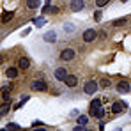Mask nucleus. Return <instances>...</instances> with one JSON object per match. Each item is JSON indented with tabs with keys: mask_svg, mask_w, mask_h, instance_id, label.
Returning a JSON list of instances; mask_svg holds the SVG:
<instances>
[{
	"mask_svg": "<svg viewBox=\"0 0 131 131\" xmlns=\"http://www.w3.org/2000/svg\"><path fill=\"white\" fill-rule=\"evenodd\" d=\"M126 108H128V105L124 101H115L112 105V112L113 113H122V112H126Z\"/></svg>",
	"mask_w": 131,
	"mask_h": 131,
	"instance_id": "nucleus-1",
	"label": "nucleus"
},
{
	"mask_svg": "<svg viewBox=\"0 0 131 131\" xmlns=\"http://www.w3.org/2000/svg\"><path fill=\"white\" fill-rule=\"evenodd\" d=\"M96 37H97V32H96L94 28H89V30L83 32V41H85V43H92Z\"/></svg>",
	"mask_w": 131,
	"mask_h": 131,
	"instance_id": "nucleus-2",
	"label": "nucleus"
},
{
	"mask_svg": "<svg viewBox=\"0 0 131 131\" xmlns=\"http://www.w3.org/2000/svg\"><path fill=\"white\" fill-rule=\"evenodd\" d=\"M74 55H76V51H74V50H71V48H66L64 51L60 53V59H62L64 62H67V60H73V59H74Z\"/></svg>",
	"mask_w": 131,
	"mask_h": 131,
	"instance_id": "nucleus-3",
	"label": "nucleus"
},
{
	"mask_svg": "<svg viewBox=\"0 0 131 131\" xmlns=\"http://www.w3.org/2000/svg\"><path fill=\"white\" fill-rule=\"evenodd\" d=\"M83 90H85V94H94L97 90V83L94 80H89V82H85V85H83Z\"/></svg>",
	"mask_w": 131,
	"mask_h": 131,
	"instance_id": "nucleus-4",
	"label": "nucleus"
},
{
	"mask_svg": "<svg viewBox=\"0 0 131 131\" xmlns=\"http://www.w3.org/2000/svg\"><path fill=\"white\" fill-rule=\"evenodd\" d=\"M83 7H85V2H83V0H71V11L78 13V11H82Z\"/></svg>",
	"mask_w": 131,
	"mask_h": 131,
	"instance_id": "nucleus-5",
	"label": "nucleus"
},
{
	"mask_svg": "<svg viewBox=\"0 0 131 131\" xmlns=\"http://www.w3.org/2000/svg\"><path fill=\"white\" fill-rule=\"evenodd\" d=\"M101 110V101L99 99H94L92 103H90V115H94L96 117V113Z\"/></svg>",
	"mask_w": 131,
	"mask_h": 131,
	"instance_id": "nucleus-6",
	"label": "nucleus"
},
{
	"mask_svg": "<svg viewBox=\"0 0 131 131\" xmlns=\"http://www.w3.org/2000/svg\"><path fill=\"white\" fill-rule=\"evenodd\" d=\"M64 82H66V85H67V87H76V83H78V78H76L74 74H67Z\"/></svg>",
	"mask_w": 131,
	"mask_h": 131,
	"instance_id": "nucleus-7",
	"label": "nucleus"
},
{
	"mask_svg": "<svg viewBox=\"0 0 131 131\" xmlns=\"http://www.w3.org/2000/svg\"><path fill=\"white\" fill-rule=\"evenodd\" d=\"M32 89H34V90H46L48 85H46V82H43V80H36V82L32 83Z\"/></svg>",
	"mask_w": 131,
	"mask_h": 131,
	"instance_id": "nucleus-8",
	"label": "nucleus"
},
{
	"mask_svg": "<svg viewBox=\"0 0 131 131\" xmlns=\"http://www.w3.org/2000/svg\"><path fill=\"white\" fill-rule=\"evenodd\" d=\"M66 76H67V73H66V67H59V69H55V78H57V80L64 82Z\"/></svg>",
	"mask_w": 131,
	"mask_h": 131,
	"instance_id": "nucleus-9",
	"label": "nucleus"
},
{
	"mask_svg": "<svg viewBox=\"0 0 131 131\" xmlns=\"http://www.w3.org/2000/svg\"><path fill=\"white\" fill-rule=\"evenodd\" d=\"M44 41H46V43H55V41H57V34H55V30L46 32V34H44Z\"/></svg>",
	"mask_w": 131,
	"mask_h": 131,
	"instance_id": "nucleus-10",
	"label": "nucleus"
},
{
	"mask_svg": "<svg viewBox=\"0 0 131 131\" xmlns=\"http://www.w3.org/2000/svg\"><path fill=\"white\" fill-rule=\"evenodd\" d=\"M117 90H119V92H128V90H129V83H128V82H121V83L117 85Z\"/></svg>",
	"mask_w": 131,
	"mask_h": 131,
	"instance_id": "nucleus-11",
	"label": "nucleus"
},
{
	"mask_svg": "<svg viewBox=\"0 0 131 131\" xmlns=\"http://www.w3.org/2000/svg\"><path fill=\"white\" fill-rule=\"evenodd\" d=\"M39 4H41V0H27L28 9H36V7H39Z\"/></svg>",
	"mask_w": 131,
	"mask_h": 131,
	"instance_id": "nucleus-12",
	"label": "nucleus"
},
{
	"mask_svg": "<svg viewBox=\"0 0 131 131\" xmlns=\"http://www.w3.org/2000/svg\"><path fill=\"white\" fill-rule=\"evenodd\" d=\"M43 13H44V14H46V13H51V14H57V13H59V7H50V5L46 4V5H44V9H43Z\"/></svg>",
	"mask_w": 131,
	"mask_h": 131,
	"instance_id": "nucleus-13",
	"label": "nucleus"
},
{
	"mask_svg": "<svg viewBox=\"0 0 131 131\" xmlns=\"http://www.w3.org/2000/svg\"><path fill=\"white\" fill-rule=\"evenodd\" d=\"M44 23H46V20H44V16H39V18H36V20H34V25H36L37 28H41V27H43Z\"/></svg>",
	"mask_w": 131,
	"mask_h": 131,
	"instance_id": "nucleus-14",
	"label": "nucleus"
},
{
	"mask_svg": "<svg viewBox=\"0 0 131 131\" xmlns=\"http://www.w3.org/2000/svg\"><path fill=\"white\" fill-rule=\"evenodd\" d=\"M5 74H7V78H16V74H18V71H16L14 67H9V69L5 71Z\"/></svg>",
	"mask_w": 131,
	"mask_h": 131,
	"instance_id": "nucleus-15",
	"label": "nucleus"
},
{
	"mask_svg": "<svg viewBox=\"0 0 131 131\" xmlns=\"http://www.w3.org/2000/svg\"><path fill=\"white\" fill-rule=\"evenodd\" d=\"M13 16H14V13H11V11H9V13H4V14H2V23H7Z\"/></svg>",
	"mask_w": 131,
	"mask_h": 131,
	"instance_id": "nucleus-16",
	"label": "nucleus"
},
{
	"mask_svg": "<svg viewBox=\"0 0 131 131\" xmlns=\"http://www.w3.org/2000/svg\"><path fill=\"white\" fill-rule=\"evenodd\" d=\"M18 66H20L21 69H27V67L30 66V60H28V59H20V62H18Z\"/></svg>",
	"mask_w": 131,
	"mask_h": 131,
	"instance_id": "nucleus-17",
	"label": "nucleus"
},
{
	"mask_svg": "<svg viewBox=\"0 0 131 131\" xmlns=\"http://www.w3.org/2000/svg\"><path fill=\"white\" fill-rule=\"evenodd\" d=\"M113 25L115 27H121V25H124V23H128V18H117V20H113Z\"/></svg>",
	"mask_w": 131,
	"mask_h": 131,
	"instance_id": "nucleus-18",
	"label": "nucleus"
},
{
	"mask_svg": "<svg viewBox=\"0 0 131 131\" xmlns=\"http://www.w3.org/2000/svg\"><path fill=\"white\" fill-rule=\"evenodd\" d=\"M2 99H4V101L9 99V89L7 87H2Z\"/></svg>",
	"mask_w": 131,
	"mask_h": 131,
	"instance_id": "nucleus-19",
	"label": "nucleus"
},
{
	"mask_svg": "<svg viewBox=\"0 0 131 131\" xmlns=\"http://www.w3.org/2000/svg\"><path fill=\"white\" fill-rule=\"evenodd\" d=\"M7 110H9V105H7V101H4V105H2V108H0V115H5Z\"/></svg>",
	"mask_w": 131,
	"mask_h": 131,
	"instance_id": "nucleus-20",
	"label": "nucleus"
},
{
	"mask_svg": "<svg viewBox=\"0 0 131 131\" xmlns=\"http://www.w3.org/2000/svg\"><path fill=\"white\" fill-rule=\"evenodd\" d=\"M87 121H89L87 115H80V117H78V122H80V124H83V126L87 124Z\"/></svg>",
	"mask_w": 131,
	"mask_h": 131,
	"instance_id": "nucleus-21",
	"label": "nucleus"
},
{
	"mask_svg": "<svg viewBox=\"0 0 131 131\" xmlns=\"http://www.w3.org/2000/svg\"><path fill=\"white\" fill-rule=\"evenodd\" d=\"M108 2L110 0H96V5H97V7H103V5H106Z\"/></svg>",
	"mask_w": 131,
	"mask_h": 131,
	"instance_id": "nucleus-22",
	"label": "nucleus"
},
{
	"mask_svg": "<svg viewBox=\"0 0 131 131\" xmlns=\"http://www.w3.org/2000/svg\"><path fill=\"white\" fill-rule=\"evenodd\" d=\"M103 89H106V87H110V80H101V83H99Z\"/></svg>",
	"mask_w": 131,
	"mask_h": 131,
	"instance_id": "nucleus-23",
	"label": "nucleus"
},
{
	"mask_svg": "<svg viewBox=\"0 0 131 131\" xmlns=\"http://www.w3.org/2000/svg\"><path fill=\"white\" fill-rule=\"evenodd\" d=\"M105 112H106V110H105V108H101L99 112H97V113H96V117H97V119H101V117L105 115Z\"/></svg>",
	"mask_w": 131,
	"mask_h": 131,
	"instance_id": "nucleus-24",
	"label": "nucleus"
},
{
	"mask_svg": "<svg viewBox=\"0 0 131 131\" xmlns=\"http://www.w3.org/2000/svg\"><path fill=\"white\" fill-rule=\"evenodd\" d=\"M64 30H67V32H73V30H74V27H73V25H64Z\"/></svg>",
	"mask_w": 131,
	"mask_h": 131,
	"instance_id": "nucleus-25",
	"label": "nucleus"
},
{
	"mask_svg": "<svg viewBox=\"0 0 131 131\" xmlns=\"http://www.w3.org/2000/svg\"><path fill=\"white\" fill-rule=\"evenodd\" d=\"M7 129H20V126H16V124H7Z\"/></svg>",
	"mask_w": 131,
	"mask_h": 131,
	"instance_id": "nucleus-26",
	"label": "nucleus"
},
{
	"mask_svg": "<svg viewBox=\"0 0 131 131\" xmlns=\"http://www.w3.org/2000/svg\"><path fill=\"white\" fill-rule=\"evenodd\" d=\"M94 18H96V20L99 21V20H101V11H96V14H94Z\"/></svg>",
	"mask_w": 131,
	"mask_h": 131,
	"instance_id": "nucleus-27",
	"label": "nucleus"
},
{
	"mask_svg": "<svg viewBox=\"0 0 131 131\" xmlns=\"http://www.w3.org/2000/svg\"><path fill=\"white\" fill-rule=\"evenodd\" d=\"M37 126H43V122H41V121H36V122H32V128H37Z\"/></svg>",
	"mask_w": 131,
	"mask_h": 131,
	"instance_id": "nucleus-28",
	"label": "nucleus"
},
{
	"mask_svg": "<svg viewBox=\"0 0 131 131\" xmlns=\"http://www.w3.org/2000/svg\"><path fill=\"white\" fill-rule=\"evenodd\" d=\"M121 2H122V4H124V2H128V0H121Z\"/></svg>",
	"mask_w": 131,
	"mask_h": 131,
	"instance_id": "nucleus-29",
	"label": "nucleus"
}]
</instances>
